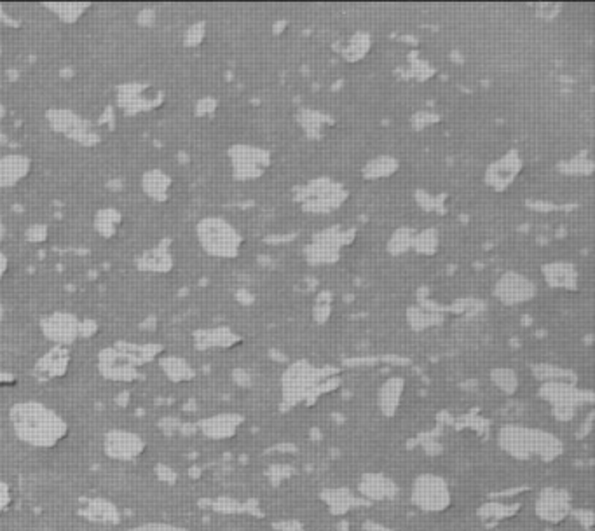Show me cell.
<instances>
[{
    "label": "cell",
    "instance_id": "52a82bcc",
    "mask_svg": "<svg viewBox=\"0 0 595 531\" xmlns=\"http://www.w3.org/2000/svg\"><path fill=\"white\" fill-rule=\"evenodd\" d=\"M545 284L553 290H571L578 289L579 271L572 262L567 261H552L540 267Z\"/></svg>",
    "mask_w": 595,
    "mask_h": 531
},
{
    "label": "cell",
    "instance_id": "7c38bea8",
    "mask_svg": "<svg viewBox=\"0 0 595 531\" xmlns=\"http://www.w3.org/2000/svg\"><path fill=\"white\" fill-rule=\"evenodd\" d=\"M414 236H416V229L409 228V225H400L387 238L386 252L391 257H402L407 252L412 250Z\"/></svg>",
    "mask_w": 595,
    "mask_h": 531
},
{
    "label": "cell",
    "instance_id": "3957f363",
    "mask_svg": "<svg viewBox=\"0 0 595 531\" xmlns=\"http://www.w3.org/2000/svg\"><path fill=\"white\" fill-rule=\"evenodd\" d=\"M232 173L236 179L250 182L261 179L273 163L271 150L251 144H236L229 149Z\"/></svg>",
    "mask_w": 595,
    "mask_h": 531
},
{
    "label": "cell",
    "instance_id": "30bf717a",
    "mask_svg": "<svg viewBox=\"0 0 595 531\" xmlns=\"http://www.w3.org/2000/svg\"><path fill=\"white\" fill-rule=\"evenodd\" d=\"M372 46H374V37H372L370 32L367 30H356L351 35L346 39V44L342 46V60L349 65L353 63H360L361 60L367 58V55L370 52Z\"/></svg>",
    "mask_w": 595,
    "mask_h": 531
},
{
    "label": "cell",
    "instance_id": "ac0fdd59",
    "mask_svg": "<svg viewBox=\"0 0 595 531\" xmlns=\"http://www.w3.org/2000/svg\"><path fill=\"white\" fill-rule=\"evenodd\" d=\"M314 313L318 315V318H327L330 313V297L325 296V292L322 294V296L318 297V301H316L314 304Z\"/></svg>",
    "mask_w": 595,
    "mask_h": 531
},
{
    "label": "cell",
    "instance_id": "e0dca14e",
    "mask_svg": "<svg viewBox=\"0 0 595 531\" xmlns=\"http://www.w3.org/2000/svg\"><path fill=\"white\" fill-rule=\"evenodd\" d=\"M435 74V69L429 65L428 62H414L412 63V75L417 79V81H424V79H429Z\"/></svg>",
    "mask_w": 595,
    "mask_h": 531
},
{
    "label": "cell",
    "instance_id": "2e32d148",
    "mask_svg": "<svg viewBox=\"0 0 595 531\" xmlns=\"http://www.w3.org/2000/svg\"><path fill=\"white\" fill-rule=\"evenodd\" d=\"M440 121V116L435 114V111H419L417 114H414L412 124L417 128V130H423V128L433 126Z\"/></svg>",
    "mask_w": 595,
    "mask_h": 531
},
{
    "label": "cell",
    "instance_id": "4fadbf2b",
    "mask_svg": "<svg viewBox=\"0 0 595 531\" xmlns=\"http://www.w3.org/2000/svg\"><path fill=\"white\" fill-rule=\"evenodd\" d=\"M28 168V161L21 156H7L0 160V184H14V180H20L25 175Z\"/></svg>",
    "mask_w": 595,
    "mask_h": 531
},
{
    "label": "cell",
    "instance_id": "6da1fadb",
    "mask_svg": "<svg viewBox=\"0 0 595 531\" xmlns=\"http://www.w3.org/2000/svg\"><path fill=\"white\" fill-rule=\"evenodd\" d=\"M203 250L215 259H236L244 247L243 233L224 217L210 216L199 220L196 228Z\"/></svg>",
    "mask_w": 595,
    "mask_h": 531
},
{
    "label": "cell",
    "instance_id": "ba28073f",
    "mask_svg": "<svg viewBox=\"0 0 595 531\" xmlns=\"http://www.w3.org/2000/svg\"><path fill=\"white\" fill-rule=\"evenodd\" d=\"M297 123H299L300 130L304 131L307 138L319 140L332 128L334 118L327 112L316 111V108H300L297 112Z\"/></svg>",
    "mask_w": 595,
    "mask_h": 531
},
{
    "label": "cell",
    "instance_id": "277c9868",
    "mask_svg": "<svg viewBox=\"0 0 595 531\" xmlns=\"http://www.w3.org/2000/svg\"><path fill=\"white\" fill-rule=\"evenodd\" d=\"M524 168V157L517 149H508L492 160L484 169V182L494 193H504L518 179Z\"/></svg>",
    "mask_w": 595,
    "mask_h": 531
},
{
    "label": "cell",
    "instance_id": "d6986e66",
    "mask_svg": "<svg viewBox=\"0 0 595 531\" xmlns=\"http://www.w3.org/2000/svg\"><path fill=\"white\" fill-rule=\"evenodd\" d=\"M0 236H4V225H2V222H0Z\"/></svg>",
    "mask_w": 595,
    "mask_h": 531
},
{
    "label": "cell",
    "instance_id": "8fae6325",
    "mask_svg": "<svg viewBox=\"0 0 595 531\" xmlns=\"http://www.w3.org/2000/svg\"><path fill=\"white\" fill-rule=\"evenodd\" d=\"M440 243H442V238H440V231L436 228H424L421 231H416V236H414L412 242V250L416 252L421 257H433V255L438 254Z\"/></svg>",
    "mask_w": 595,
    "mask_h": 531
},
{
    "label": "cell",
    "instance_id": "5b68a950",
    "mask_svg": "<svg viewBox=\"0 0 595 531\" xmlns=\"http://www.w3.org/2000/svg\"><path fill=\"white\" fill-rule=\"evenodd\" d=\"M492 292L504 306H521L536 297L538 285L521 271L508 269L496 280Z\"/></svg>",
    "mask_w": 595,
    "mask_h": 531
},
{
    "label": "cell",
    "instance_id": "7a4b0ae2",
    "mask_svg": "<svg viewBox=\"0 0 595 531\" xmlns=\"http://www.w3.org/2000/svg\"><path fill=\"white\" fill-rule=\"evenodd\" d=\"M348 199V189L344 184L330 179V177H318L312 179L306 186H302L299 194V203L304 212L325 216L341 208Z\"/></svg>",
    "mask_w": 595,
    "mask_h": 531
},
{
    "label": "cell",
    "instance_id": "8992f818",
    "mask_svg": "<svg viewBox=\"0 0 595 531\" xmlns=\"http://www.w3.org/2000/svg\"><path fill=\"white\" fill-rule=\"evenodd\" d=\"M353 231L341 228H329L319 233L307 248V261L311 264H332L339 259V250L348 243Z\"/></svg>",
    "mask_w": 595,
    "mask_h": 531
},
{
    "label": "cell",
    "instance_id": "9a60e30c",
    "mask_svg": "<svg viewBox=\"0 0 595 531\" xmlns=\"http://www.w3.org/2000/svg\"><path fill=\"white\" fill-rule=\"evenodd\" d=\"M416 201L424 212L429 213H442L447 206V196L440 193H431L428 189H417L416 191Z\"/></svg>",
    "mask_w": 595,
    "mask_h": 531
},
{
    "label": "cell",
    "instance_id": "5bb4252c",
    "mask_svg": "<svg viewBox=\"0 0 595 531\" xmlns=\"http://www.w3.org/2000/svg\"><path fill=\"white\" fill-rule=\"evenodd\" d=\"M559 172L570 177H589L594 172V160L590 156H572L559 163Z\"/></svg>",
    "mask_w": 595,
    "mask_h": 531
},
{
    "label": "cell",
    "instance_id": "9c48e42d",
    "mask_svg": "<svg viewBox=\"0 0 595 531\" xmlns=\"http://www.w3.org/2000/svg\"><path fill=\"white\" fill-rule=\"evenodd\" d=\"M400 160L391 154H379V156L370 157L363 163L360 169L361 179L367 182H375V180H386L391 179L395 173L400 169Z\"/></svg>",
    "mask_w": 595,
    "mask_h": 531
}]
</instances>
